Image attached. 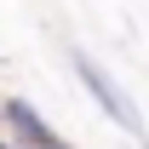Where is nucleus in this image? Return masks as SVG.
I'll use <instances>...</instances> for the list:
<instances>
[{
	"instance_id": "1",
	"label": "nucleus",
	"mask_w": 149,
	"mask_h": 149,
	"mask_svg": "<svg viewBox=\"0 0 149 149\" xmlns=\"http://www.w3.org/2000/svg\"><path fill=\"white\" fill-rule=\"evenodd\" d=\"M69 69H74V80L86 86V97H92L97 109H103V120H115L120 132H132V138H143V120H138V109H132V97L115 86V74L97 63L86 46H69Z\"/></svg>"
},
{
	"instance_id": "2",
	"label": "nucleus",
	"mask_w": 149,
	"mask_h": 149,
	"mask_svg": "<svg viewBox=\"0 0 149 149\" xmlns=\"http://www.w3.org/2000/svg\"><path fill=\"white\" fill-rule=\"evenodd\" d=\"M0 126H6V138L17 149H46L57 138L52 126H46V115L29 103V97H0Z\"/></svg>"
},
{
	"instance_id": "3",
	"label": "nucleus",
	"mask_w": 149,
	"mask_h": 149,
	"mask_svg": "<svg viewBox=\"0 0 149 149\" xmlns=\"http://www.w3.org/2000/svg\"><path fill=\"white\" fill-rule=\"evenodd\" d=\"M46 149H74V143H69V138H63V132H57V138H52V143H46Z\"/></svg>"
},
{
	"instance_id": "4",
	"label": "nucleus",
	"mask_w": 149,
	"mask_h": 149,
	"mask_svg": "<svg viewBox=\"0 0 149 149\" xmlns=\"http://www.w3.org/2000/svg\"><path fill=\"white\" fill-rule=\"evenodd\" d=\"M138 149H149V132H143V138H138Z\"/></svg>"
},
{
	"instance_id": "5",
	"label": "nucleus",
	"mask_w": 149,
	"mask_h": 149,
	"mask_svg": "<svg viewBox=\"0 0 149 149\" xmlns=\"http://www.w3.org/2000/svg\"><path fill=\"white\" fill-rule=\"evenodd\" d=\"M0 138H6V126H0Z\"/></svg>"
}]
</instances>
